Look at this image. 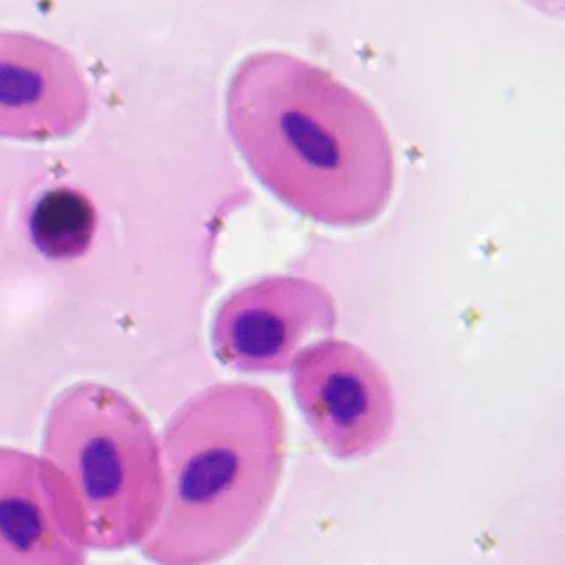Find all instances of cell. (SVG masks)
Segmentation results:
<instances>
[{
    "instance_id": "3957f363",
    "label": "cell",
    "mask_w": 565,
    "mask_h": 565,
    "mask_svg": "<svg viewBox=\"0 0 565 565\" xmlns=\"http://www.w3.org/2000/svg\"><path fill=\"white\" fill-rule=\"evenodd\" d=\"M41 455L64 476L88 552L140 546L163 500L159 438L131 397L99 382L70 385L44 420Z\"/></svg>"
},
{
    "instance_id": "277c9868",
    "label": "cell",
    "mask_w": 565,
    "mask_h": 565,
    "mask_svg": "<svg viewBox=\"0 0 565 565\" xmlns=\"http://www.w3.org/2000/svg\"><path fill=\"white\" fill-rule=\"evenodd\" d=\"M338 306L320 282L267 276L237 288L212 320V352L223 366L246 375H282L302 350L329 338Z\"/></svg>"
},
{
    "instance_id": "8992f818",
    "label": "cell",
    "mask_w": 565,
    "mask_h": 565,
    "mask_svg": "<svg viewBox=\"0 0 565 565\" xmlns=\"http://www.w3.org/2000/svg\"><path fill=\"white\" fill-rule=\"evenodd\" d=\"M75 494L43 455L0 446V565L87 561Z\"/></svg>"
},
{
    "instance_id": "6da1fadb",
    "label": "cell",
    "mask_w": 565,
    "mask_h": 565,
    "mask_svg": "<svg viewBox=\"0 0 565 565\" xmlns=\"http://www.w3.org/2000/svg\"><path fill=\"white\" fill-rule=\"evenodd\" d=\"M226 124L253 175L300 216L334 228L379 220L396 156L366 97L313 62L278 50L238 62Z\"/></svg>"
},
{
    "instance_id": "5b68a950",
    "label": "cell",
    "mask_w": 565,
    "mask_h": 565,
    "mask_svg": "<svg viewBox=\"0 0 565 565\" xmlns=\"http://www.w3.org/2000/svg\"><path fill=\"white\" fill-rule=\"evenodd\" d=\"M290 375L291 393L309 429L334 458H366L393 435V387L358 344L323 338L300 352Z\"/></svg>"
},
{
    "instance_id": "ba28073f",
    "label": "cell",
    "mask_w": 565,
    "mask_h": 565,
    "mask_svg": "<svg viewBox=\"0 0 565 565\" xmlns=\"http://www.w3.org/2000/svg\"><path fill=\"white\" fill-rule=\"evenodd\" d=\"M526 4L537 9L547 17H562L564 14L565 0H525Z\"/></svg>"
},
{
    "instance_id": "7a4b0ae2",
    "label": "cell",
    "mask_w": 565,
    "mask_h": 565,
    "mask_svg": "<svg viewBox=\"0 0 565 565\" xmlns=\"http://www.w3.org/2000/svg\"><path fill=\"white\" fill-rule=\"evenodd\" d=\"M163 500L140 544L161 565L220 562L264 523L287 459V419L270 391L209 385L177 408L159 437Z\"/></svg>"
},
{
    "instance_id": "52a82bcc",
    "label": "cell",
    "mask_w": 565,
    "mask_h": 565,
    "mask_svg": "<svg viewBox=\"0 0 565 565\" xmlns=\"http://www.w3.org/2000/svg\"><path fill=\"white\" fill-rule=\"evenodd\" d=\"M90 90L67 50L34 34L0 31V138L52 141L84 128Z\"/></svg>"
}]
</instances>
